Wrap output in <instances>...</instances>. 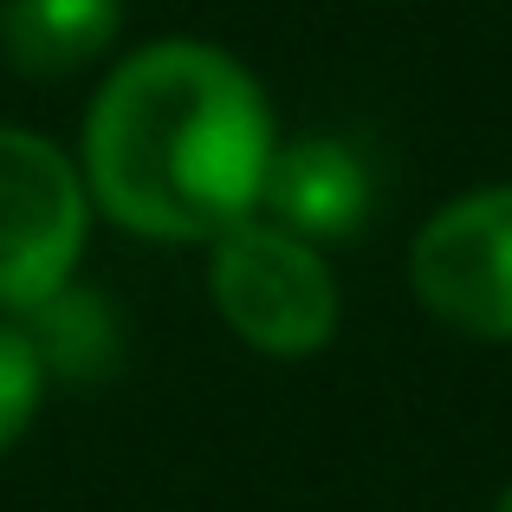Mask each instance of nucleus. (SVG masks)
I'll use <instances>...</instances> for the list:
<instances>
[{"mask_svg": "<svg viewBox=\"0 0 512 512\" xmlns=\"http://www.w3.org/2000/svg\"><path fill=\"white\" fill-rule=\"evenodd\" d=\"M266 91L208 39H156L98 85L85 117V195L150 240H221L253 221L273 163Z\"/></svg>", "mask_w": 512, "mask_h": 512, "instance_id": "nucleus-1", "label": "nucleus"}, {"mask_svg": "<svg viewBox=\"0 0 512 512\" xmlns=\"http://www.w3.org/2000/svg\"><path fill=\"white\" fill-rule=\"evenodd\" d=\"M208 292L221 325L260 357H312L338 338V273L273 221H240L214 240Z\"/></svg>", "mask_w": 512, "mask_h": 512, "instance_id": "nucleus-2", "label": "nucleus"}, {"mask_svg": "<svg viewBox=\"0 0 512 512\" xmlns=\"http://www.w3.org/2000/svg\"><path fill=\"white\" fill-rule=\"evenodd\" d=\"M85 221V169L52 137L0 124V305L7 312H26L46 292L72 286Z\"/></svg>", "mask_w": 512, "mask_h": 512, "instance_id": "nucleus-3", "label": "nucleus"}, {"mask_svg": "<svg viewBox=\"0 0 512 512\" xmlns=\"http://www.w3.org/2000/svg\"><path fill=\"white\" fill-rule=\"evenodd\" d=\"M409 286L435 325L487 344L512 338V182L428 214L409 247Z\"/></svg>", "mask_w": 512, "mask_h": 512, "instance_id": "nucleus-4", "label": "nucleus"}, {"mask_svg": "<svg viewBox=\"0 0 512 512\" xmlns=\"http://www.w3.org/2000/svg\"><path fill=\"white\" fill-rule=\"evenodd\" d=\"M260 201L273 208V227H286V234L344 240L370 214V169L344 137H299L273 150Z\"/></svg>", "mask_w": 512, "mask_h": 512, "instance_id": "nucleus-5", "label": "nucleus"}, {"mask_svg": "<svg viewBox=\"0 0 512 512\" xmlns=\"http://www.w3.org/2000/svg\"><path fill=\"white\" fill-rule=\"evenodd\" d=\"M124 0H0V59L20 78H72L117 46Z\"/></svg>", "mask_w": 512, "mask_h": 512, "instance_id": "nucleus-6", "label": "nucleus"}, {"mask_svg": "<svg viewBox=\"0 0 512 512\" xmlns=\"http://www.w3.org/2000/svg\"><path fill=\"white\" fill-rule=\"evenodd\" d=\"M13 325L26 331L46 383H104V376L124 363V325H117V305L104 292L85 286H59L39 305H26Z\"/></svg>", "mask_w": 512, "mask_h": 512, "instance_id": "nucleus-7", "label": "nucleus"}, {"mask_svg": "<svg viewBox=\"0 0 512 512\" xmlns=\"http://www.w3.org/2000/svg\"><path fill=\"white\" fill-rule=\"evenodd\" d=\"M39 389H46V370H39L26 331L13 318H0V454L26 435V422L39 409Z\"/></svg>", "mask_w": 512, "mask_h": 512, "instance_id": "nucleus-8", "label": "nucleus"}, {"mask_svg": "<svg viewBox=\"0 0 512 512\" xmlns=\"http://www.w3.org/2000/svg\"><path fill=\"white\" fill-rule=\"evenodd\" d=\"M493 512H512V487H506V493H500V506H493Z\"/></svg>", "mask_w": 512, "mask_h": 512, "instance_id": "nucleus-9", "label": "nucleus"}]
</instances>
